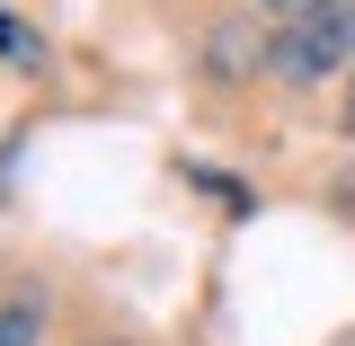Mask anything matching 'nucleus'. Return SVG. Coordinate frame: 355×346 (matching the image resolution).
<instances>
[{
  "label": "nucleus",
  "instance_id": "nucleus-2",
  "mask_svg": "<svg viewBox=\"0 0 355 346\" xmlns=\"http://www.w3.org/2000/svg\"><path fill=\"white\" fill-rule=\"evenodd\" d=\"M44 338V302L36 293H9V302H0V346H36Z\"/></svg>",
  "mask_w": 355,
  "mask_h": 346
},
{
  "label": "nucleus",
  "instance_id": "nucleus-1",
  "mask_svg": "<svg viewBox=\"0 0 355 346\" xmlns=\"http://www.w3.org/2000/svg\"><path fill=\"white\" fill-rule=\"evenodd\" d=\"M347 44H355V0H329V9H302L266 44V62H275V80H329L347 62Z\"/></svg>",
  "mask_w": 355,
  "mask_h": 346
},
{
  "label": "nucleus",
  "instance_id": "nucleus-3",
  "mask_svg": "<svg viewBox=\"0 0 355 346\" xmlns=\"http://www.w3.org/2000/svg\"><path fill=\"white\" fill-rule=\"evenodd\" d=\"M347 133H355V89H347Z\"/></svg>",
  "mask_w": 355,
  "mask_h": 346
}]
</instances>
